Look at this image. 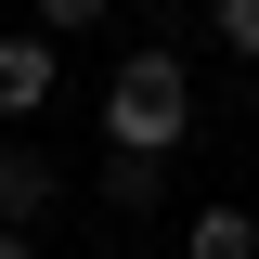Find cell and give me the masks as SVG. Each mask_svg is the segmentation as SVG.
Wrapping results in <instances>:
<instances>
[{
    "instance_id": "cell-1",
    "label": "cell",
    "mask_w": 259,
    "mask_h": 259,
    "mask_svg": "<svg viewBox=\"0 0 259 259\" xmlns=\"http://www.w3.org/2000/svg\"><path fill=\"white\" fill-rule=\"evenodd\" d=\"M182 130H194V78H182V52H143L104 78V156H182Z\"/></svg>"
},
{
    "instance_id": "cell-2",
    "label": "cell",
    "mask_w": 259,
    "mask_h": 259,
    "mask_svg": "<svg viewBox=\"0 0 259 259\" xmlns=\"http://www.w3.org/2000/svg\"><path fill=\"white\" fill-rule=\"evenodd\" d=\"M52 156H39V143H0V233H39V221H52Z\"/></svg>"
},
{
    "instance_id": "cell-3",
    "label": "cell",
    "mask_w": 259,
    "mask_h": 259,
    "mask_svg": "<svg viewBox=\"0 0 259 259\" xmlns=\"http://www.w3.org/2000/svg\"><path fill=\"white\" fill-rule=\"evenodd\" d=\"M52 78H65V52H52V39H0V117H39V104H52Z\"/></svg>"
},
{
    "instance_id": "cell-4",
    "label": "cell",
    "mask_w": 259,
    "mask_h": 259,
    "mask_svg": "<svg viewBox=\"0 0 259 259\" xmlns=\"http://www.w3.org/2000/svg\"><path fill=\"white\" fill-rule=\"evenodd\" d=\"M104 221H156V207H168V156H104Z\"/></svg>"
},
{
    "instance_id": "cell-5",
    "label": "cell",
    "mask_w": 259,
    "mask_h": 259,
    "mask_svg": "<svg viewBox=\"0 0 259 259\" xmlns=\"http://www.w3.org/2000/svg\"><path fill=\"white\" fill-rule=\"evenodd\" d=\"M182 259H259V207H233V194H207L182 221Z\"/></svg>"
},
{
    "instance_id": "cell-6",
    "label": "cell",
    "mask_w": 259,
    "mask_h": 259,
    "mask_svg": "<svg viewBox=\"0 0 259 259\" xmlns=\"http://www.w3.org/2000/svg\"><path fill=\"white\" fill-rule=\"evenodd\" d=\"M207 26H221V52H246V65H259V0H207Z\"/></svg>"
},
{
    "instance_id": "cell-7",
    "label": "cell",
    "mask_w": 259,
    "mask_h": 259,
    "mask_svg": "<svg viewBox=\"0 0 259 259\" xmlns=\"http://www.w3.org/2000/svg\"><path fill=\"white\" fill-rule=\"evenodd\" d=\"M117 0H39V39H78V26H104Z\"/></svg>"
},
{
    "instance_id": "cell-8",
    "label": "cell",
    "mask_w": 259,
    "mask_h": 259,
    "mask_svg": "<svg viewBox=\"0 0 259 259\" xmlns=\"http://www.w3.org/2000/svg\"><path fill=\"white\" fill-rule=\"evenodd\" d=\"M0 259H39V233H0Z\"/></svg>"
}]
</instances>
